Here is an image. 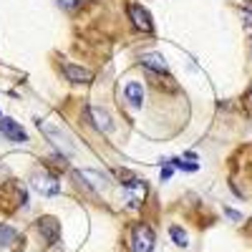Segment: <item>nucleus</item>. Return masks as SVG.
Instances as JSON below:
<instances>
[{
	"instance_id": "1",
	"label": "nucleus",
	"mask_w": 252,
	"mask_h": 252,
	"mask_svg": "<svg viewBox=\"0 0 252 252\" xmlns=\"http://www.w3.org/2000/svg\"><path fill=\"white\" fill-rule=\"evenodd\" d=\"M35 124H38L40 134H43V136L56 146V149H58V154H76V141H73V136L63 129L61 124L48 121V119H38Z\"/></svg>"
},
{
	"instance_id": "2",
	"label": "nucleus",
	"mask_w": 252,
	"mask_h": 252,
	"mask_svg": "<svg viewBox=\"0 0 252 252\" xmlns=\"http://www.w3.org/2000/svg\"><path fill=\"white\" fill-rule=\"evenodd\" d=\"M131 252H152L154 250V229L149 224H136L129 240Z\"/></svg>"
},
{
	"instance_id": "3",
	"label": "nucleus",
	"mask_w": 252,
	"mask_h": 252,
	"mask_svg": "<svg viewBox=\"0 0 252 252\" xmlns=\"http://www.w3.org/2000/svg\"><path fill=\"white\" fill-rule=\"evenodd\" d=\"M121 192H124V202L129 204L131 209H136V207L144 204V197H146V182L136 177V179H131V182L121 184Z\"/></svg>"
},
{
	"instance_id": "4",
	"label": "nucleus",
	"mask_w": 252,
	"mask_h": 252,
	"mask_svg": "<svg viewBox=\"0 0 252 252\" xmlns=\"http://www.w3.org/2000/svg\"><path fill=\"white\" fill-rule=\"evenodd\" d=\"M35 227H38L40 237H43V240H46V242H48L51 247L61 242V222H58L56 217H51V215L40 217V220L35 222Z\"/></svg>"
},
{
	"instance_id": "5",
	"label": "nucleus",
	"mask_w": 252,
	"mask_h": 252,
	"mask_svg": "<svg viewBox=\"0 0 252 252\" xmlns=\"http://www.w3.org/2000/svg\"><path fill=\"white\" fill-rule=\"evenodd\" d=\"M33 189L38 194H43V197H56L61 192V182L53 174H48V172H38L33 177Z\"/></svg>"
},
{
	"instance_id": "6",
	"label": "nucleus",
	"mask_w": 252,
	"mask_h": 252,
	"mask_svg": "<svg viewBox=\"0 0 252 252\" xmlns=\"http://www.w3.org/2000/svg\"><path fill=\"white\" fill-rule=\"evenodd\" d=\"M0 134H3L8 141H13V144L28 141V134H26L23 126H20L18 121H13V119H5V116H0Z\"/></svg>"
},
{
	"instance_id": "7",
	"label": "nucleus",
	"mask_w": 252,
	"mask_h": 252,
	"mask_svg": "<svg viewBox=\"0 0 252 252\" xmlns=\"http://www.w3.org/2000/svg\"><path fill=\"white\" fill-rule=\"evenodd\" d=\"M61 71H63V76H66L71 83H91L94 81V73L89 68L76 66V63H68V61L61 63Z\"/></svg>"
},
{
	"instance_id": "8",
	"label": "nucleus",
	"mask_w": 252,
	"mask_h": 252,
	"mask_svg": "<svg viewBox=\"0 0 252 252\" xmlns=\"http://www.w3.org/2000/svg\"><path fill=\"white\" fill-rule=\"evenodd\" d=\"M129 18H131V23H134V28H139L141 33H152L154 31V23H152V15H149V10L146 8H141V5H129Z\"/></svg>"
},
{
	"instance_id": "9",
	"label": "nucleus",
	"mask_w": 252,
	"mask_h": 252,
	"mask_svg": "<svg viewBox=\"0 0 252 252\" xmlns=\"http://www.w3.org/2000/svg\"><path fill=\"white\" fill-rule=\"evenodd\" d=\"M139 61H141V66H144V68H149V71H154V73L169 76V66H166V61H164L161 53H144Z\"/></svg>"
},
{
	"instance_id": "10",
	"label": "nucleus",
	"mask_w": 252,
	"mask_h": 252,
	"mask_svg": "<svg viewBox=\"0 0 252 252\" xmlns=\"http://www.w3.org/2000/svg\"><path fill=\"white\" fill-rule=\"evenodd\" d=\"M73 177L81 182H86L91 189H96V192H101V189H106V184H109V179L103 177V174H98V172H91V169H81V172H73Z\"/></svg>"
},
{
	"instance_id": "11",
	"label": "nucleus",
	"mask_w": 252,
	"mask_h": 252,
	"mask_svg": "<svg viewBox=\"0 0 252 252\" xmlns=\"http://www.w3.org/2000/svg\"><path fill=\"white\" fill-rule=\"evenodd\" d=\"M89 116H91V121H94L96 129H101V131H111V129H114L111 116L103 111V109H98V106H89Z\"/></svg>"
},
{
	"instance_id": "12",
	"label": "nucleus",
	"mask_w": 252,
	"mask_h": 252,
	"mask_svg": "<svg viewBox=\"0 0 252 252\" xmlns=\"http://www.w3.org/2000/svg\"><path fill=\"white\" fill-rule=\"evenodd\" d=\"M124 96H126V101H129L131 106H141V101H144L141 83L139 81H129V83H126V89H124Z\"/></svg>"
},
{
	"instance_id": "13",
	"label": "nucleus",
	"mask_w": 252,
	"mask_h": 252,
	"mask_svg": "<svg viewBox=\"0 0 252 252\" xmlns=\"http://www.w3.org/2000/svg\"><path fill=\"white\" fill-rule=\"evenodd\" d=\"M18 240V229L10 224H0V247H10Z\"/></svg>"
},
{
	"instance_id": "14",
	"label": "nucleus",
	"mask_w": 252,
	"mask_h": 252,
	"mask_svg": "<svg viewBox=\"0 0 252 252\" xmlns=\"http://www.w3.org/2000/svg\"><path fill=\"white\" fill-rule=\"evenodd\" d=\"M169 237L174 240L177 247H187V245H189V237H187V232H184L179 224H172V227H169Z\"/></svg>"
},
{
	"instance_id": "15",
	"label": "nucleus",
	"mask_w": 252,
	"mask_h": 252,
	"mask_svg": "<svg viewBox=\"0 0 252 252\" xmlns=\"http://www.w3.org/2000/svg\"><path fill=\"white\" fill-rule=\"evenodd\" d=\"M166 164H169L172 169H184V172H197V169H199V164H187V161H182V159H169Z\"/></svg>"
},
{
	"instance_id": "16",
	"label": "nucleus",
	"mask_w": 252,
	"mask_h": 252,
	"mask_svg": "<svg viewBox=\"0 0 252 252\" xmlns=\"http://www.w3.org/2000/svg\"><path fill=\"white\" fill-rule=\"evenodd\" d=\"M116 177L121 179V184H126V182H131V179H136V177H134V174H131L129 169H119V172H116Z\"/></svg>"
},
{
	"instance_id": "17",
	"label": "nucleus",
	"mask_w": 252,
	"mask_h": 252,
	"mask_svg": "<svg viewBox=\"0 0 252 252\" xmlns=\"http://www.w3.org/2000/svg\"><path fill=\"white\" fill-rule=\"evenodd\" d=\"M61 3L66 5V8H78V5L83 3V0H61Z\"/></svg>"
},
{
	"instance_id": "18",
	"label": "nucleus",
	"mask_w": 252,
	"mask_h": 252,
	"mask_svg": "<svg viewBox=\"0 0 252 252\" xmlns=\"http://www.w3.org/2000/svg\"><path fill=\"white\" fill-rule=\"evenodd\" d=\"M172 172H174V169H172V166H169V164H166V166H164V169H161V179L166 182V179H169V177H172Z\"/></svg>"
},
{
	"instance_id": "19",
	"label": "nucleus",
	"mask_w": 252,
	"mask_h": 252,
	"mask_svg": "<svg viewBox=\"0 0 252 252\" xmlns=\"http://www.w3.org/2000/svg\"><path fill=\"white\" fill-rule=\"evenodd\" d=\"M242 20L245 26H252V10H242Z\"/></svg>"
},
{
	"instance_id": "20",
	"label": "nucleus",
	"mask_w": 252,
	"mask_h": 252,
	"mask_svg": "<svg viewBox=\"0 0 252 252\" xmlns=\"http://www.w3.org/2000/svg\"><path fill=\"white\" fill-rule=\"evenodd\" d=\"M227 215L232 217V220H242V215H240V212H235V209H227Z\"/></svg>"
},
{
	"instance_id": "21",
	"label": "nucleus",
	"mask_w": 252,
	"mask_h": 252,
	"mask_svg": "<svg viewBox=\"0 0 252 252\" xmlns=\"http://www.w3.org/2000/svg\"><path fill=\"white\" fill-rule=\"evenodd\" d=\"M245 98H247V103H252V86H250V91H247V96H245Z\"/></svg>"
}]
</instances>
